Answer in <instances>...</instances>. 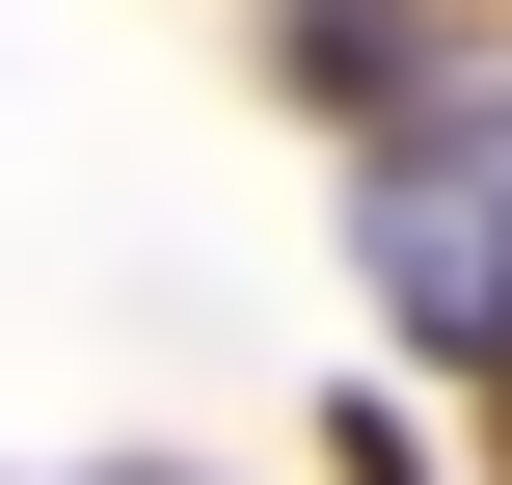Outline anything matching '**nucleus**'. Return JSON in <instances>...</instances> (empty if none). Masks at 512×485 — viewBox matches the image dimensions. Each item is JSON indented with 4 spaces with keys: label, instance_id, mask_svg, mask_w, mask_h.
<instances>
[{
    "label": "nucleus",
    "instance_id": "nucleus-1",
    "mask_svg": "<svg viewBox=\"0 0 512 485\" xmlns=\"http://www.w3.org/2000/svg\"><path fill=\"white\" fill-rule=\"evenodd\" d=\"M378 297H405L432 351H512V81L378 162Z\"/></svg>",
    "mask_w": 512,
    "mask_h": 485
}]
</instances>
